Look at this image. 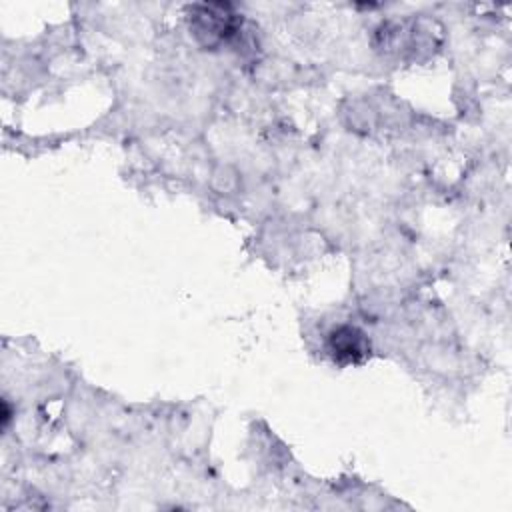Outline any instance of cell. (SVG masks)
Returning <instances> with one entry per match:
<instances>
[{"label": "cell", "mask_w": 512, "mask_h": 512, "mask_svg": "<svg viewBox=\"0 0 512 512\" xmlns=\"http://www.w3.org/2000/svg\"><path fill=\"white\" fill-rule=\"evenodd\" d=\"M328 352L342 366L360 364L370 354V340L360 328L344 324L328 334Z\"/></svg>", "instance_id": "1"}]
</instances>
